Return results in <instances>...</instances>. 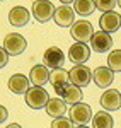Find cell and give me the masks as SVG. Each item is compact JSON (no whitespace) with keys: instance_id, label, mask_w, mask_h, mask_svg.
<instances>
[{"instance_id":"1","label":"cell","mask_w":121,"mask_h":128,"mask_svg":"<svg viewBox=\"0 0 121 128\" xmlns=\"http://www.w3.org/2000/svg\"><path fill=\"white\" fill-rule=\"evenodd\" d=\"M70 34L77 43L87 44V43H91L92 36H94V29H92V24L89 20H77L72 24Z\"/></svg>"},{"instance_id":"2","label":"cell","mask_w":121,"mask_h":128,"mask_svg":"<svg viewBox=\"0 0 121 128\" xmlns=\"http://www.w3.org/2000/svg\"><path fill=\"white\" fill-rule=\"evenodd\" d=\"M48 101H50L48 92L43 87H39V86H32V87H29V90L26 92V102H27V106L32 108V109H43L46 106Z\"/></svg>"},{"instance_id":"3","label":"cell","mask_w":121,"mask_h":128,"mask_svg":"<svg viewBox=\"0 0 121 128\" xmlns=\"http://www.w3.org/2000/svg\"><path fill=\"white\" fill-rule=\"evenodd\" d=\"M26 46H27L26 38L22 34H19V32H10L3 40V48L10 56H19L20 53H24Z\"/></svg>"},{"instance_id":"4","label":"cell","mask_w":121,"mask_h":128,"mask_svg":"<svg viewBox=\"0 0 121 128\" xmlns=\"http://www.w3.org/2000/svg\"><path fill=\"white\" fill-rule=\"evenodd\" d=\"M68 113H70L72 123L77 125V126H84V125H87V123L92 120V109H91V106L85 104V102L73 104Z\"/></svg>"},{"instance_id":"5","label":"cell","mask_w":121,"mask_h":128,"mask_svg":"<svg viewBox=\"0 0 121 128\" xmlns=\"http://www.w3.org/2000/svg\"><path fill=\"white\" fill-rule=\"evenodd\" d=\"M55 5L50 0H36L32 4V16L38 22H48L55 16Z\"/></svg>"},{"instance_id":"6","label":"cell","mask_w":121,"mask_h":128,"mask_svg":"<svg viewBox=\"0 0 121 128\" xmlns=\"http://www.w3.org/2000/svg\"><path fill=\"white\" fill-rule=\"evenodd\" d=\"M68 75H70L72 84L77 86V87H85V86L91 84V80H92V72L87 65H75L68 72Z\"/></svg>"},{"instance_id":"7","label":"cell","mask_w":121,"mask_h":128,"mask_svg":"<svg viewBox=\"0 0 121 128\" xmlns=\"http://www.w3.org/2000/svg\"><path fill=\"white\" fill-rule=\"evenodd\" d=\"M55 90H56V94L60 96V99H63V102H65V104H70V106L82 102V98H84L80 87H77V86H73V84H67V86H63V87H60V89H55Z\"/></svg>"},{"instance_id":"8","label":"cell","mask_w":121,"mask_h":128,"mask_svg":"<svg viewBox=\"0 0 121 128\" xmlns=\"http://www.w3.org/2000/svg\"><path fill=\"white\" fill-rule=\"evenodd\" d=\"M43 62H44V67H48V68H53V70H58L63 67V63H65V55H63V51L60 48H56V46H51L44 51V55H43Z\"/></svg>"},{"instance_id":"9","label":"cell","mask_w":121,"mask_h":128,"mask_svg":"<svg viewBox=\"0 0 121 128\" xmlns=\"http://www.w3.org/2000/svg\"><path fill=\"white\" fill-rule=\"evenodd\" d=\"M99 26H101V31L104 32H108V34H111V32H116V31L120 29L121 26V16L118 12H104L101 16V19H99Z\"/></svg>"},{"instance_id":"10","label":"cell","mask_w":121,"mask_h":128,"mask_svg":"<svg viewBox=\"0 0 121 128\" xmlns=\"http://www.w3.org/2000/svg\"><path fill=\"white\" fill-rule=\"evenodd\" d=\"M68 56L75 65H84V62L91 58V48L84 43H73L68 50Z\"/></svg>"},{"instance_id":"11","label":"cell","mask_w":121,"mask_h":128,"mask_svg":"<svg viewBox=\"0 0 121 128\" xmlns=\"http://www.w3.org/2000/svg\"><path fill=\"white\" fill-rule=\"evenodd\" d=\"M91 46H92V50L97 51V53H106V51H109L111 46H113L111 34H108V32H104V31L94 32V36H92V40H91Z\"/></svg>"},{"instance_id":"12","label":"cell","mask_w":121,"mask_h":128,"mask_svg":"<svg viewBox=\"0 0 121 128\" xmlns=\"http://www.w3.org/2000/svg\"><path fill=\"white\" fill-rule=\"evenodd\" d=\"M73 17H75V10L72 9L70 5H60L55 10L53 19L60 28H72L73 24Z\"/></svg>"},{"instance_id":"13","label":"cell","mask_w":121,"mask_h":128,"mask_svg":"<svg viewBox=\"0 0 121 128\" xmlns=\"http://www.w3.org/2000/svg\"><path fill=\"white\" fill-rule=\"evenodd\" d=\"M101 106L106 111H116L121 108V94L116 89H108L101 96Z\"/></svg>"},{"instance_id":"14","label":"cell","mask_w":121,"mask_h":128,"mask_svg":"<svg viewBox=\"0 0 121 128\" xmlns=\"http://www.w3.org/2000/svg\"><path fill=\"white\" fill-rule=\"evenodd\" d=\"M92 79L96 82V86L101 89H108L113 84V79H114V72H113L109 67H97L92 74Z\"/></svg>"},{"instance_id":"15","label":"cell","mask_w":121,"mask_h":128,"mask_svg":"<svg viewBox=\"0 0 121 128\" xmlns=\"http://www.w3.org/2000/svg\"><path fill=\"white\" fill-rule=\"evenodd\" d=\"M29 10L22 5H17L9 12V22L14 26V28H22L29 22Z\"/></svg>"},{"instance_id":"16","label":"cell","mask_w":121,"mask_h":128,"mask_svg":"<svg viewBox=\"0 0 121 128\" xmlns=\"http://www.w3.org/2000/svg\"><path fill=\"white\" fill-rule=\"evenodd\" d=\"M29 80L32 86L43 87L50 80V70H48V67H44V65H34L29 72Z\"/></svg>"},{"instance_id":"17","label":"cell","mask_w":121,"mask_h":128,"mask_svg":"<svg viewBox=\"0 0 121 128\" xmlns=\"http://www.w3.org/2000/svg\"><path fill=\"white\" fill-rule=\"evenodd\" d=\"M29 82L31 80L26 77V75H22V74H15V75H12L9 79V89L10 92H14V94H26L27 90H29Z\"/></svg>"},{"instance_id":"18","label":"cell","mask_w":121,"mask_h":128,"mask_svg":"<svg viewBox=\"0 0 121 128\" xmlns=\"http://www.w3.org/2000/svg\"><path fill=\"white\" fill-rule=\"evenodd\" d=\"M44 109H46V113L50 114L51 118H60V116L65 114V111H67V104L60 98H50V101L46 102Z\"/></svg>"},{"instance_id":"19","label":"cell","mask_w":121,"mask_h":128,"mask_svg":"<svg viewBox=\"0 0 121 128\" xmlns=\"http://www.w3.org/2000/svg\"><path fill=\"white\" fill-rule=\"evenodd\" d=\"M114 120L108 111H99L92 116V128H113Z\"/></svg>"},{"instance_id":"20","label":"cell","mask_w":121,"mask_h":128,"mask_svg":"<svg viewBox=\"0 0 121 128\" xmlns=\"http://www.w3.org/2000/svg\"><path fill=\"white\" fill-rule=\"evenodd\" d=\"M50 82L53 84L55 89H60L63 86H67V84H70V75H68L67 70H63V68L53 70L50 74Z\"/></svg>"},{"instance_id":"21","label":"cell","mask_w":121,"mask_h":128,"mask_svg":"<svg viewBox=\"0 0 121 128\" xmlns=\"http://www.w3.org/2000/svg\"><path fill=\"white\" fill-rule=\"evenodd\" d=\"M96 7V0H75L73 2V10L79 16H91Z\"/></svg>"},{"instance_id":"22","label":"cell","mask_w":121,"mask_h":128,"mask_svg":"<svg viewBox=\"0 0 121 128\" xmlns=\"http://www.w3.org/2000/svg\"><path fill=\"white\" fill-rule=\"evenodd\" d=\"M108 67L113 72H121V50H114L108 56Z\"/></svg>"},{"instance_id":"23","label":"cell","mask_w":121,"mask_h":128,"mask_svg":"<svg viewBox=\"0 0 121 128\" xmlns=\"http://www.w3.org/2000/svg\"><path fill=\"white\" fill-rule=\"evenodd\" d=\"M114 5H118L116 0H96V7L102 12H111L114 10Z\"/></svg>"},{"instance_id":"24","label":"cell","mask_w":121,"mask_h":128,"mask_svg":"<svg viewBox=\"0 0 121 128\" xmlns=\"http://www.w3.org/2000/svg\"><path fill=\"white\" fill-rule=\"evenodd\" d=\"M51 128H73V125H72V120L60 116V118H55V120H53Z\"/></svg>"},{"instance_id":"25","label":"cell","mask_w":121,"mask_h":128,"mask_svg":"<svg viewBox=\"0 0 121 128\" xmlns=\"http://www.w3.org/2000/svg\"><path fill=\"white\" fill-rule=\"evenodd\" d=\"M7 62H9V53L5 51L3 46H0V68H3L7 65Z\"/></svg>"},{"instance_id":"26","label":"cell","mask_w":121,"mask_h":128,"mask_svg":"<svg viewBox=\"0 0 121 128\" xmlns=\"http://www.w3.org/2000/svg\"><path fill=\"white\" fill-rule=\"evenodd\" d=\"M7 116H9V111H7V108L0 104V125H2V123L7 120Z\"/></svg>"},{"instance_id":"27","label":"cell","mask_w":121,"mask_h":128,"mask_svg":"<svg viewBox=\"0 0 121 128\" xmlns=\"http://www.w3.org/2000/svg\"><path fill=\"white\" fill-rule=\"evenodd\" d=\"M5 128H22L20 125H17V123H12V125H7Z\"/></svg>"},{"instance_id":"28","label":"cell","mask_w":121,"mask_h":128,"mask_svg":"<svg viewBox=\"0 0 121 128\" xmlns=\"http://www.w3.org/2000/svg\"><path fill=\"white\" fill-rule=\"evenodd\" d=\"M60 2L63 4V5H68V4H73L75 0H60Z\"/></svg>"},{"instance_id":"29","label":"cell","mask_w":121,"mask_h":128,"mask_svg":"<svg viewBox=\"0 0 121 128\" xmlns=\"http://www.w3.org/2000/svg\"><path fill=\"white\" fill-rule=\"evenodd\" d=\"M75 128H89V126H85V125H84V126H75Z\"/></svg>"},{"instance_id":"30","label":"cell","mask_w":121,"mask_h":128,"mask_svg":"<svg viewBox=\"0 0 121 128\" xmlns=\"http://www.w3.org/2000/svg\"><path fill=\"white\" fill-rule=\"evenodd\" d=\"M116 2H118V5H120V7H121V0H116Z\"/></svg>"},{"instance_id":"31","label":"cell","mask_w":121,"mask_h":128,"mask_svg":"<svg viewBox=\"0 0 121 128\" xmlns=\"http://www.w3.org/2000/svg\"><path fill=\"white\" fill-rule=\"evenodd\" d=\"M0 2H3V0H0Z\"/></svg>"}]
</instances>
